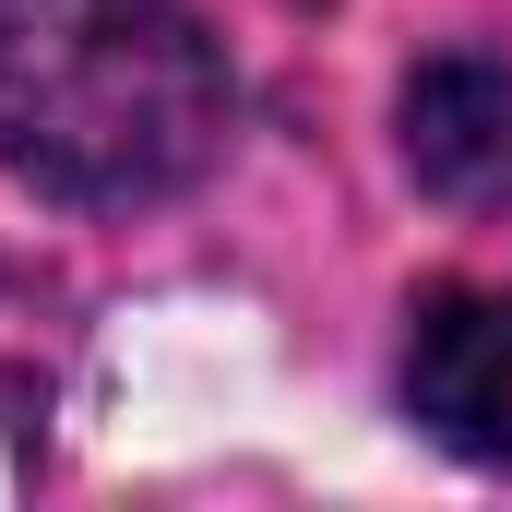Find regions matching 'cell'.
Returning a JSON list of instances; mask_svg holds the SVG:
<instances>
[{
  "mask_svg": "<svg viewBox=\"0 0 512 512\" xmlns=\"http://www.w3.org/2000/svg\"><path fill=\"white\" fill-rule=\"evenodd\" d=\"M405 405L429 441L512 465V286H429L405 334Z\"/></svg>",
  "mask_w": 512,
  "mask_h": 512,
  "instance_id": "2",
  "label": "cell"
},
{
  "mask_svg": "<svg viewBox=\"0 0 512 512\" xmlns=\"http://www.w3.org/2000/svg\"><path fill=\"white\" fill-rule=\"evenodd\" d=\"M239 120L227 48L179 0H0V155L60 203H167Z\"/></svg>",
  "mask_w": 512,
  "mask_h": 512,
  "instance_id": "1",
  "label": "cell"
},
{
  "mask_svg": "<svg viewBox=\"0 0 512 512\" xmlns=\"http://www.w3.org/2000/svg\"><path fill=\"white\" fill-rule=\"evenodd\" d=\"M405 167H417V191H441L465 215H512V72L429 60L405 84Z\"/></svg>",
  "mask_w": 512,
  "mask_h": 512,
  "instance_id": "3",
  "label": "cell"
}]
</instances>
